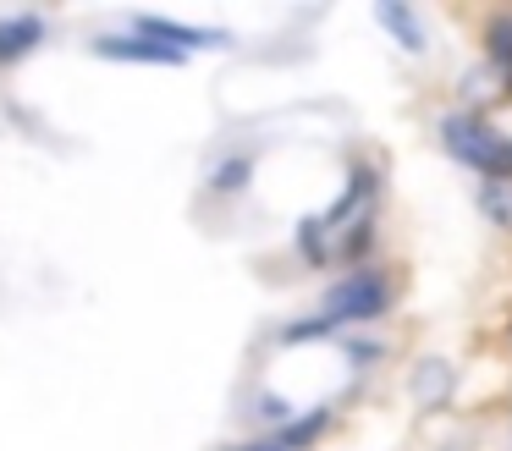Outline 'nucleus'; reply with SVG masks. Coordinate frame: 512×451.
Listing matches in <instances>:
<instances>
[{
	"mask_svg": "<svg viewBox=\"0 0 512 451\" xmlns=\"http://www.w3.org/2000/svg\"><path fill=\"white\" fill-rule=\"evenodd\" d=\"M386 303H391V281H386V275H380V270H358V275H347V281L331 286L325 314L298 319L287 336H325V330H336L342 319H375V314H386Z\"/></svg>",
	"mask_w": 512,
	"mask_h": 451,
	"instance_id": "nucleus-1",
	"label": "nucleus"
},
{
	"mask_svg": "<svg viewBox=\"0 0 512 451\" xmlns=\"http://www.w3.org/2000/svg\"><path fill=\"white\" fill-rule=\"evenodd\" d=\"M441 143L457 154V160L479 165V171L501 176V182L512 176V143L496 138L479 116H441Z\"/></svg>",
	"mask_w": 512,
	"mask_h": 451,
	"instance_id": "nucleus-2",
	"label": "nucleus"
},
{
	"mask_svg": "<svg viewBox=\"0 0 512 451\" xmlns=\"http://www.w3.org/2000/svg\"><path fill=\"white\" fill-rule=\"evenodd\" d=\"M94 55H105V61H149V66H177L188 50H166V44L144 39V33H105V39H94Z\"/></svg>",
	"mask_w": 512,
	"mask_h": 451,
	"instance_id": "nucleus-3",
	"label": "nucleus"
},
{
	"mask_svg": "<svg viewBox=\"0 0 512 451\" xmlns=\"http://www.w3.org/2000/svg\"><path fill=\"white\" fill-rule=\"evenodd\" d=\"M133 33L166 44V50H182V44H221L215 28H188V22H166V17H133Z\"/></svg>",
	"mask_w": 512,
	"mask_h": 451,
	"instance_id": "nucleus-4",
	"label": "nucleus"
},
{
	"mask_svg": "<svg viewBox=\"0 0 512 451\" xmlns=\"http://www.w3.org/2000/svg\"><path fill=\"white\" fill-rule=\"evenodd\" d=\"M39 39H45V17H34V11L0 17V66H6V61H17V55H28Z\"/></svg>",
	"mask_w": 512,
	"mask_h": 451,
	"instance_id": "nucleus-5",
	"label": "nucleus"
},
{
	"mask_svg": "<svg viewBox=\"0 0 512 451\" xmlns=\"http://www.w3.org/2000/svg\"><path fill=\"white\" fill-rule=\"evenodd\" d=\"M369 193H375V171H353V182H347V193L331 204V215H314V226H320V231H325V226H347V215H353V209L364 204Z\"/></svg>",
	"mask_w": 512,
	"mask_h": 451,
	"instance_id": "nucleus-6",
	"label": "nucleus"
},
{
	"mask_svg": "<svg viewBox=\"0 0 512 451\" xmlns=\"http://www.w3.org/2000/svg\"><path fill=\"white\" fill-rule=\"evenodd\" d=\"M248 176H254V160H248V154H226V160H215L210 187H215V193H243Z\"/></svg>",
	"mask_w": 512,
	"mask_h": 451,
	"instance_id": "nucleus-7",
	"label": "nucleus"
},
{
	"mask_svg": "<svg viewBox=\"0 0 512 451\" xmlns=\"http://www.w3.org/2000/svg\"><path fill=\"white\" fill-rule=\"evenodd\" d=\"M485 44H490V61H496L512 83V11H501V17L485 22Z\"/></svg>",
	"mask_w": 512,
	"mask_h": 451,
	"instance_id": "nucleus-8",
	"label": "nucleus"
},
{
	"mask_svg": "<svg viewBox=\"0 0 512 451\" xmlns=\"http://www.w3.org/2000/svg\"><path fill=\"white\" fill-rule=\"evenodd\" d=\"M380 22H386V28L397 33V39L408 44V50H424V28H419V17H413V11H402L397 0H380Z\"/></svg>",
	"mask_w": 512,
	"mask_h": 451,
	"instance_id": "nucleus-9",
	"label": "nucleus"
},
{
	"mask_svg": "<svg viewBox=\"0 0 512 451\" xmlns=\"http://www.w3.org/2000/svg\"><path fill=\"white\" fill-rule=\"evenodd\" d=\"M325 418H331V413H325V407H314V413H303L298 424H287V429H281V435H276V446H281V451H298V446H309V440H314V435H320V429H325Z\"/></svg>",
	"mask_w": 512,
	"mask_h": 451,
	"instance_id": "nucleus-10",
	"label": "nucleus"
},
{
	"mask_svg": "<svg viewBox=\"0 0 512 451\" xmlns=\"http://www.w3.org/2000/svg\"><path fill=\"white\" fill-rule=\"evenodd\" d=\"M298 248H303V259H309V264L325 259V242H320V226H314V220H303V226H298Z\"/></svg>",
	"mask_w": 512,
	"mask_h": 451,
	"instance_id": "nucleus-11",
	"label": "nucleus"
},
{
	"mask_svg": "<svg viewBox=\"0 0 512 451\" xmlns=\"http://www.w3.org/2000/svg\"><path fill=\"white\" fill-rule=\"evenodd\" d=\"M369 237H375V226H369V215H358V226L347 231V259H364V248H369Z\"/></svg>",
	"mask_w": 512,
	"mask_h": 451,
	"instance_id": "nucleus-12",
	"label": "nucleus"
},
{
	"mask_svg": "<svg viewBox=\"0 0 512 451\" xmlns=\"http://www.w3.org/2000/svg\"><path fill=\"white\" fill-rule=\"evenodd\" d=\"M485 209H490L496 220H507V215H512V198H507V187H496V182H490V187H485Z\"/></svg>",
	"mask_w": 512,
	"mask_h": 451,
	"instance_id": "nucleus-13",
	"label": "nucleus"
},
{
	"mask_svg": "<svg viewBox=\"0 0 512 451\" xmlns=\"http://www.w3.org/2000/svg\"><path fill=\"white\" fill-rule=\"evenodd\" d=\"M237 451H281V446H276V435H270V440H254V446H237Z\"/></svg>",
	"mask_w": 512,
	"mask_h": 451,
	"instance_id": "nucleus-14",
	"label": "nucleus"
}]
</instances>
